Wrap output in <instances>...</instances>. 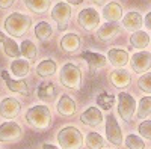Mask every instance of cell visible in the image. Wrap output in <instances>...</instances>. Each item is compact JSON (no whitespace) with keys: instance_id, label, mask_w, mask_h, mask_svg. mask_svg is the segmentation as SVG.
Listing matches in <instances>:
<instances>
[{"instance_id":"603a6c76","label":"cell","mask_w":151,"mask_h":149,"mask_svg":"<svg viewBox=\"0 0 151 149\" xmlns=\"http://www.w3.org/2000/svg\"><path fill=\"white\" fill-rule=\"evenodd\" d=\"M11 71L17 78H24L30 72V62L26 59H15L11 63Z\"/></svg>"},{"instance_id":"ac0fdd59","label":"cell","mask_w":151,"mask_h":149,"mask_svg":"<svg viewBox=\"0 0 151 149\" xmlns=\"http://www.w3.org/2000/svg\"><path fill=\"white\" fill-rule=\"evenodd\" d=\"M0 42H2V48H3V51L6 56L12 57V59H18L21 56V50H20V45L12 39L9 38V36H6L5 33L0 32Z\"/></svg>"},{"instance_id":"8fae6325","label":"cell","mask_w":151,"mask_h":149,"mask_svg":"<svg viewBox=\"0 0 151 149\" xmlns=\"http://www.w3.org/2000/svg\"><path fill=\"white\" fill-rule=\"evenodd\" d=\"M21 111V103L15 98H5L0 101V116L5 119H15Z\"/></svg>"},{"instance_id":"f546056e","label":"cell","mask_w":151,"mask_h":149,"mask_svg":"<svg viewBox=\"0 0 151 149\" xmlns=\"http://www.w3.org/2000/svg\"><path fill=\"white\" fill-rule=\"evenodd\" d=\"M150 115H151V96H144L137 104V118L145 119Z\"/></svg>"},{"instance_id":"52a82bcc","label":"cell","mask_w":151,"mask_h":149,"mask_svg":"<svg viewBox=\"0 0 151 149\" xmlns=\"http://www.w3.org/2000/svg\"><path fill=\"white\" fill-rule=\"evenodd\" d=\"M52 18L58 24V29L60 32L65 30L67 26H68V23H70V18H71V6L67 2L56 3L53 6V9H52Z\"/></svg>"},{"instance_id":"7c38bea8","label":"cell","mask_w":151,"mask_h":149,"mask_svg":"<svg viewBox=\"0 0 151 149\" xmlns=\"http://www.w3.org/2000/svg\"><path fill=\"white\" fill-rule=\"evenodd\" d=\"M0 77L5 80L8 89L11 92H17L20 95H29V86H27V83L24 80H14V78H11L8 71H5V69L0 71Z\"/></svg>"},{"instance_id":"d6986e66","label":"cell","mask_w":151,"mask_h":149,"mask_svg":"<svg viewBox=\"0 0 151 149\" xmlns=\"http://www.w3.org/2000/svg\"><path fill=\"white\" fill-rule=\"evenodd\" d=\"M109 78H110V83L115 86V88H118V89L127 88V86L130 84V81H132V77H130L129 71H125L122 68L116 69V71H112Z\"/></svg>"},{"instance_id":"f35d334b","label":"cell","mask_w":151,"mask_h":149,"mask_svg":"<svg viewBox=\"0 0 151 149\" xmlns=\"http://www.w3.org/2000/svg\"><path fill=\"white\" fill-rule=\"evenodd\" d=\"M42 149H58V148H56V146H53V145L45 143V145H42Z\"/></svg>"},{"instance_id":"2e32d148","label":"cell","mask_w":151,"mask_h":149,"mask_svg":"<svg viewBox=\"0 0 151 149\" xmlns=\"http://www.w3.org/2000/svg\"><path fill=\"white\" fill-rule=\"evenodd\" d=\"M103 18L107 23H118L122 20V6L118 2H110L103 8Z\"/></svg>"},{"instance_id":"8d00e7d4","label":"cell","mask_w":151,"mask_h":149,"mask_svg":"<svg viewBox=\"0 0 151 149\" xmlns=\"http://www.w3.org/2000/svg\"><path fill=\"white\" fill-rule=\"evenodd\" d=\"M144 24H145V27L148 30H151V12H148V14L145 15V20H144Z\"/></svg>"},{"instance_id":"d590c367","label":"cell","mask_w":151,"mask_h":149,"mask_svg":"<svg viewBox=\"0 0 151 149\" xmlns=\"http://www.w3.org/2000/svg\"><path fill=\"white\" fill-rule=\"evenodd\" d=\"M15 3V0H0V9H8Z\"/></svg>"},{"instance_id":"cb8c5ba5","label":"cell","mask_w":151,"mask_h":149,"mask_svg":"<svg viewBox=\"0 0 151 149\" xmlns=\"http://www.w3.org/2000/svg\"><path fill=\"white\" fill-rule=\"evenodd\" d=\"M38 98L44 103H53L56 99V88L53 86V83L50 81L41 83V86L38 88Z\"/></svg>"},{"instance_id":"836d02e7","label":"cell","mask_w":151,"mask_h":149,"mask_svg":"<svg viewBox=\"0 0 151 149\" xmlns=\"http://www.w3.org/2000/svg\"><path fill=\"white\" fill-rule=\"evenodd\" d=\"M137 86H139L141 91H144L147 93H151V72L142 74L141 78L137 80Z\"/></svg>"},{"instance_id":"f1b7e54d","label":"cell","mask_w":151,"mask_h":149,"mask_svg":"<svg viewBox=\"0 0 151 149\" xmlns=\"http://www.w3.org/2000/svg\"><path fill=\"white\" fill-rule=\"evenodd\" d=\"M20 50H21V56L26 57V60L32 62L36 59V47L30 39H24L20 45Z\"/></svg>"},{"instance_id":"1f68e13d","label":"cell","mask_w":151,"mask_h":149,"mask_svg":"<svg viewBox=\"0 0 151 149\" xmlns=\"http://www.w3.org/2000/svg\"><path fill=\"white\" fill-rule=\"evenodd\" d=\"M97 104H98V107H101L103 110H110L113 107V104H115V96L103 92V93H100L97 96Z\"/></svg>"},{"instance_id":"9c48e42d","label":"cell","mask_w":151,"mask_h":149,"mask_svg":"<svg viewBox=\"0 0 151 149\" xmlns=\"http://www.w3.org/2000/svg\"><path fill=\"white\" fill-rule=\"evenodd\" d=\"M106 137L115 146L122 145V133H121V128L116 122V118L113 115H109L106 118Z\"/></svg>"},{"instance_id":"30bf717a","label":"cell","mask_w":151,"mask_h":149,"mask_svg":"<svg viewBox=\"0 0 151 149\" xmlns=\"http://www.w3.org/2000/svg\"><path fill=\"white\" fill-rule=\"evenodd\" d=\"M132 69L136 74H147V71L151 68V53L148 51H137L130 59Z\"/></svg>"},{"instance_id":"8992f818","label":"cell","mask_w":151,"mask_h":149,"mask_svg":"<svg viewBox=\"0 0 151 149\" xmlns=\"http://www.w3.org/2000/svg\"><path fill=\"white\" fill-rule=\"evenodd\" d=\"M23 128L14 120L3 122L0 125V142L3 143H15L21 139Z\"/></svg>"},{"instance_id":"d6a6232c","label":"cell","mask_w":151,"mask_h":149,"mask_svg":"<svg viewBox=\"0 0 151 149\" xmlns=\"http://www.w3.org/2000/svg\"><path fill=\"white\" fill-rule=\"evenodd\" d=\"M125 146L129 149H144L145 148V143L142 142L141 137H137L134 134H130L125 137Z\"/></svg>"},{"instance_id":"7a4b0ae2","label":"cell","mask_w":151,"mask_h":149,"mask_svg":"<svg viewBox=\"0 0 151 149\" xmlns=\"http://www.w3.org/2000/svg\"><path fill=\"white\" fill-rule=\"evenodd\" d=\"M26 122L33 130H47L52 123V115L50 110L45 106H33L26 113Z\"/></svg>"},{"instance_id":"5bb4252c","label":"cell","mask_w":151,"mask_h":149,"mask_svg":"<svg viewBox=\"0 0 151 149\" xmlns=\"http://www.w3.org/2000/svg\"><path fill=\"white\" fill-rule=\"evenodd\" d=\"M80 120L88 127H98L103 120V113L98 107H89L80 115Z\"/></svg>"},{"instance_id":"ba28073f","label":"cell","mask_w":151,"mask_h":149,"mask_svg":"<svg viewBox=\"0 0 151 149\" xmlns=\"http://www.w3.org/2000/svg\"><path fill=\"white\" fill-rule=\"evenodd\" d=\"M79 24L85 29V30H95L100 26V14L94 9V8H85L79 12Z\"/></svg>"},{"instance_id":"277c9868","label":"cell","mask_w":151,"mask_h":149,"mask_svg":"<svg viewBox=\"0 0 151 149\" xmlns=\"http://www.w3.org/2000/svg\"><path fill=\"white\" fill-rule=\"evenodd\" d=\"M59 80H60L62 86L76 91L82 84V71L74 63H65L59 72Z\"/></svg>"},{"instance_id":"ab89813d","label":"cell","mask_w":151,"mask_h":149,"mask_svg":"<svg viewBox=\"0 0 151 149\" xmlns=\"http://www.w3.org/2000/svg\"><path fill=\"white\" fill-rule=\"evenodd\" d=\"M91 2H92V3H95V5H103V3L106 2V0H91Z\"/></svg>"},{"instance_id":"6da1fadb","label":"cell","mask_w":151,"mask_h":149,"mask_svg":"<svg viewBox=\"0 0 151 149\" xmlns=\"http://www.w3.org/2000/svg\"><path fill=\"white\" fill-rule=\"evenodd\" d=\"M5 30L14 36V38H20V36L26 35L32 26V18L29 15L20 14V12H12L11 15L6 17L5 20Z\"/></svg>"},{"instance_id":"9a60e30c","label":"cell","mask_w":151,"mask_h":149,"mask_svg":"<svg viewBox=\"0 0 151 149\" xmlns=\"http://www.w3.org/2000/svg\"><path fill=\"white\" fill-rule=\"evenodd\" d=\"M107 60L110 62L112 66L121 69L122 66H125L130 62V56H129V53L125 51V50L112 48V50H109V53H107Z\"/></svg>"},{"instance_id":"83f0119b","label":"cell","mask_w":151,"mask_h":149,"mask_svg":"<svg viewBox=\"0 0 151 149\" xmlns=\"http://www.w3.org/2000/svg\"><path fill=\"white\" fill-rule=\"evenodd\" d=\"M35 35H36V38L40 41H47V39L52 38L53 29H52V26H50L47 21H40L35 26Z\"/></svg>"},{"instance_id":"4fadbf2b","label":"cell","mask_w":151,"mask_h":149,"mask_svg":"<svg viewBox=\"0 0 151 149\" xmlns=\"http://www.w3.org/2000/svg\"><path fill=\"white\" fill-rule=\"evenodd\" d=\"M142 26H144V18L137 11L127 12L122 18V27L125 30H130L134 33V32H139Z\"/></svg>"},{"instance_id":"3957f363","label":"cell","mask_w":151,"mask_h":149,"mask_svg":"<svg viewBox=\"0 0 151 149\" xmlns=\"http://www.w3.org/2000/svg\"><path fill=\"white\" fill-rule=\"evenodd\" d=\"M58 143L62 149H80L83 135L76 127H65L58 133Z\"/></svg>"},{"instance_id":"44dd1931","label":"cell","mask_w":151,"mask_h":149,"mask_svg":"<svg viewBox=\"0 0 151 149\" xmlns=\"http://www.w3.org/2000/svg\"><path fill=\"white\" fill-rule=\"evenodd\" d=\"M119 35V26L116 23H104L97 30V38L100 41H110Z\"/></svg>"},{"instance_id":"ffe728a7","label":"cell","mask_w":151,"mask_h":149,"mask_svg":"<svg viewBox=\"0 0 151 149\" xmlns=\"http://www.w3.org/2000/svg\"><path fill=\"white\" fill-rule=\"evenodd\" d=\"M58 113L62 115V116H65V118H70L76 113V110H77V107H76V103L73 101V98H70L68 95H62L59 98V101H58Z\"/></svg>"},{"instance_id":"7402d4cb","label":"cell","mask_w":151,"mask_h":149,"mask_svg":"<svg viewBox=\"0 0 151 149\" xmlns=\"http://www.w3.org/2000/svg\"><path fill=\"white\" fill-rule=\"evenodd\" d=\"M60 47L67 53H76L80 48V38L76 33H67L60 39Z\"/></svg>"},{"instance_id":"e575fe53","label":"cell","mask_w":151,"mask_h":149,"mask_svg":"<svg viewBox=\"0 0 151 149\" xmlns=\"http://www.w3.org/2000/svg\"><path fill=\"white\" fill-rule=\"evenodd\" d=\"M137 131H139V134L142 135V137L151 140V120H144V122H141Z\"/></svg>"},{"instance_id":"e0dca14e","label":"cell","mask_w":151,"mask_h":149,"mask_svg":"<svg viewBox=\"0 0 151 149\" xmlns=\"http://www.w3.org/2000/svg\"><path fill=\"white\" fill-rule=\"evenodd\" d=\"M80 57L89 65V68L92 71L104 68L106 63H107V57H104L103 54H100V53H94V51H83Z\"/></svg>"},{"instance_id":"4316f807","label":"cell","mask_w":151,"mask_h":149,"mask_svg":"<svg viewBox=\"0 0 151 149\" xmlns=\"http://www.w3.org/2000/svg\"><path fill=\"white\" fill-rule=\"evenodd\" d=\"M24 5L35 14H44L50 9L52 0H24Z\"/></svg>"},{"instance_id":"5b68a950","label":"cell","mask_w":151,"mask_h":149,"mask_svg":"<svg viewBox=\"0 0 151 149\" xmlns=\"http://www.w3.org/2000/svg\"><path fill=\"white\" fill-rule=\"evenodd\" d=\"M136 113V101L130 93H118V115L124 122H130Z\"/></svg>"},{"instance_id":"74e56055","label":"cell","mask_w":151,"mask_h":149,"mask_svg":"<svg viewBox=\"0 0 151 149\" xmlns=\"http://www.w3.org/2000/svg\"><path fill=\"white\" fill-rule=\"evenodd\" d=\"M82 2H83V0H67L68 5H80Z\"/></svg>"},{"instance_id":"484cf974","label":"cell","mask_w":151,"mask_h":149,"mask_svg":"<svg viewBox=\"0 0 151 149\" xmlns=\"http://www.w3.org/2000/svg\"><path fill=\"white\" fill-rule=\"evenodd\" d=\"M151 42L150 39V35L144 30H139V32H134L132 36H130V44L132 47L137 48V50H144L145 47H148V44Z\"/></svg>"},{"instance_id":"d4e9b609","label":"cell","mask_w":151,"mask_h":149,"mask_svg":"<svg viewBox=\"0 0 151 149\" xmlns=\"http://www.w3.org/2000/svg\"><path fill=\"white\" fill-rule=\"evenodd\" d=\"M58 71V65L53 59H45L36 66V74L40 77H50Z\"/></svg>"},{"instance_id":"4dcf8cb0","label":"cell","mask_w":151,"mask_h":149,"mask_svg":"<svg viewBox=\"0 0 151 149\" xmlns=\"http://www.w3.org/2000/svg\"><path fill=\"white\" fill-rule=\"evenodd\" d=\"M86 146L89 149H101L104 146V139L98 133H89L86 135Z\"/></svg>"}]
</instances>
